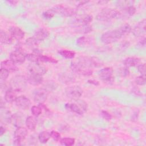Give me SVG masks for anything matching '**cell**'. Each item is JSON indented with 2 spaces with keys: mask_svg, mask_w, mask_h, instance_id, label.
Instances as JSON below:
<instances>
[{
  "mask_svg": "<svg viewBox=\"0 0 146 146\" xmlns=\"http://www.w3.org/2000/svg\"><path fill=\"white\" fill-rule=\"evenodd\" d=\"M146 79H145V75H140L135 79V83L140 86H143L145 84Z\"/></svg>",
  "mask_w": 146,
  "mask_h": 146,
  "instance_id": "39",
  "label": "cell"
},
{
  "mask_svg": "<svg viewBox=\"0 0 146 146\" xmlns=\"http://www.w3.org/2000/svg\"><path fill=\"white\" fill-rule=\"evenodd\" d=\"M66 96L72 100L79 99L83 94V90L78 86H72L67 87L65 90Z\"/></svg>",
  "mask_w": 146,
  "mask_h": 146,
  "instance_id": "7",
  "label": "cell"
},
{
  "mask_svg": "<svg viewBox=\"0 0 146 146\" xmlns=\"http://www.w3.org/2000/svg\"><path fill=\"white\" fill-rule=\"evenodd\" d=\"M10 59L15 63L20 64L23 63L26 60V55H25L21 50H16L10 53Z\"/></svg>",
  "mask_w": 146,
  "mask_h": 146,
  "instance_id": "13",
  "label": "cell"
},
{
  "mask_svg": "<svg viewBox=\"0 0 146 146\" xmlns=\"http://www.w3.org/2000/svg\"><path fill=\"white\" fill-rule=\"evenodd\" d=\"M49 32L47 29L40 28L35 32L34 37L40 42L46 39L49 36Z\"/></svg>",
  "mask_w": 146,
  "mask_h": 146,
  "instance_id": "20",
  "label": "cell"
},
{
  "mask_svg": "<svg viewBox=\"0 0 146 146\" xmlns=\"http://www.w3.org/2000/svg\"><path fill=\"white\" fill-rule=\"evenodd\" d=\"M54 13L63 17H72L76 13V10L71 7H67L63 5L55 6L51 8Z\"/></svg>",
  "mask_w": 146,
  "mask_h": 146,
  "instance_id": "5",
  "label": "cell"
},
{
  "mask_svg": "<svg viewBox=\"0 0 146 146\" xmlns=\"http://www.w3.org/2000/svg\"><path fill=\"white\" fill-rule=\"evenodd\" d=\"M39 42H38L34 36L30 37L26 40V45L31 48L36 47L39 44Z\"/></svg>",
  "mask_w": 146,
  "mask_h": 146,
  "instance_id": "34",
  "label": "cell"
},
{
  "mask_svg": "<svg viewBox=\"0 0 146 146\" xmlns=\"http://www.w3.org/2000/svg\"><path fill=\"white\" fill-rule=\"evenodd\" d=\"M34 102L38 104L43 103L47 99L48 91L45 88H39L34 90Z\"/></svg>",
  "mask_w": 146,
  "mask_h": 146,
  "instance_id": "9",
  "label": "cell"
},
{
  "mask_svg": "<svg viewBox=\"0 0 146 146\" xmlns=\"http://www.w3.org/2000/svg\"><path fill=\"white\" fill-rule=\"evenodd\" d=\"M118 10L112 8L103 9L97 15L96 19L100 21H108L117 17Z\"/></svg>",
  "mask_w": 146,
  "mask_h": 146,
  "instance_id": "3",
  "label": "cell"
},
{
  "mask_svg": "<svg viewBox=\"0 0 146 146\" xmlns=\"http://www.w3.org/2000/svg\"><path fill=\"white\" fill-rule=\"evenodd\" d=\"M9 75V71L1 68L0 71V78L1 80H6Z\"/></svg>",
  "mask_w": 146,
  "mask_h": 146,
  "instance_id": "38",
  "label": "cell"
},
{
  "mask_svg": "<svg viewBox=\"0 0 146 146\" xmlns=\"http://www.w3.org/2000/svg\"><path fill=\"white\" fill-rule=\"evenodd\" d=\"M25 124L29 129L31 131H34L35 129L36 125V119L34 116H29L26 119Z\"/></svg>",
  "mask_w": 146,
  "mask_h": 146,
  "instance_id": "28",
  "label": "cell"
},
{
  "mask_svg": "<svg viewBox=\"0 0 146 146\" xmlns=\"http://www.w3.org/2000/svg\"><path fill=\"white\" fill-rule=\"evenodd\" d=\"M27 82L33 86H38L40 84L43 80L42 75L30 73L27 76Z\"/></svg>",
  "mask_w": 146,
  "mask_h": 146,
  "instance_id": "18",
  "label": "cell"
},
{
  "mask_svg": "<svg viewBox=\"0 0 146 146\" xmlns=\"http://www.w3.org/2000/svg\"><path fill=\"white\" fill-rule=\"evenodd\" d=\"M28 134L27 129L23 127H18L17 128L14 132L15 139H17L21 141L23 140Z\"/></svg>",
  "mask_w": 146,
  "mask_h": 146,
  "instance_id": "22",
  "label": "cell"
},
{
  "mask_svg": "<svg viewBox=\"0 0 146 146\" xmlns=\"http://www.w3.org/2000/svg\"><path fill=\"white\" fill-rule=\"evenodd\" d=\"M93 19V17L91 15H86L80 17L75 19L73 23L76 26H82L88 25Z\"/></svg>",
  "mask_w": 146,
  "mask_h": 146,
  "instance_id": "17",
  "label": "cell"
},
{
  "mask_svg": "<svg viewBox=\"0 0 146 146\" xmlns=\"http://www.w3.org/2000/svg\"><path fill=\"white\" fill-rule=\"evenodd\" d=\"M71 68L73 72L79 75L88 76L92 74V70L91 68L87 67L77 61L71 63Z\"/></svg>",
  "mask_w": 146,
  "mask_h": 146,
  "instance_id": "4",
  "label": "cell"
},
{
  "mask_svg": "<svg viewBox=\"0 0 146 146\" xmlns=\"http://www.w3.org/2000/svg\"><path fill=\"white\" fill-rule=\"evenodd\" d=\"M17 92L11 88L10 87L8 88L5 94V99L6 102L7 103H13V102H15L17 96Z\"/></svg>",
  "mask_w": 146,
  "mask_h": 146,
  "instance_id": "24",
  "label": "cell"
},
{
  "mask_svg": "<svg viewBox=\"0 0 146 146\" xmlns=\"http://www.w3.org/2000/svg\"><path fill=\"white\" fill-rule=\"evenodd\" d=\"M145 19H143L135 27L133 34L136 36H143L145 34Z\"/></svg>",
  "mask_w": 146,
  "mask_h": 146,
  "instance_id": "15",
  "label": "cell"
},
{
  "mask_svg": "<svg viewBox=\"0 0 146 146\" xmlns=\"http://www.w3.org/2000/svg\"><path fill=\"white\" fill-rule=\"evenodd\" d=\"M9 32L14 39L17 40H22L25 36L24 31L17 26H11L9 29Z\"/></svg>",
  "mask_w": 146,
  "mask_h": 146,
  "instance_id": "14",
  "label": "cell"
},
{
  "mask_svg": "<svg viewBox=\"0 0 146 146\" xmlns=\"http://www.w3.org/2000/svg\"><path fill=\"white\" fill-rule=\"evenodd\" d=\"M6 129L5 127H4L2 125H1V128H0V135L1 136L3 135L6 132Z\"/></svg>",
  "mask_w": 146,
  "mask_h": 146,
  "instance_id": "47",
  "label": "cell"
},
{
  "mask_svg": "<svg viewBox=\"0 0 146 146\" xmlns=\"http://www.w3.org/2000/svg\"><path fill=\"white\" fill-rule=\"evenodd\" d=\"M95 82V81H94V80H88V82H89V83L94 84L95 85H98V83H95V82Z\"/></svg>",
  "mask_w": 146,
  "mask_h": 146,
  "instance_id": "48",
  "label": "cell"
},
{
  "mask_svg": "<svg viewBox=\"0 0 146 146\" xmlns=\"http://www.w3.org/2000/svg\"><path fill=\"white\" fill-rule=\"evenodd\" d=\"M23 121V116L21 113H15L13 115L11 123L13 125L17 127H21Z\"/></svg>",
  "mask_w": 146,
  "mask_h": 146,
  "instance_id": "27",
  "label": "cell"
},
{
  "mask_svg": "<svg viewBox=\"0 0 146 146\" xmlns=\"http://www.w3.org/2000/svg\"><path fill=\"white\" fill-rule=\"evenodd\" d=\"M51 137L50 132L47 131H43L41 132L38 135V140L42 143H46Z\"/></svg>",
  "mask_w": 146,
  "mask_h": 146,
  "instance_id": "29",
  "label": "cell"
},
{
  "mask_svg": "<svg viewBox=\"0 0 146 146\" xmlns=\"http://www.w3.org/2000/svg\"><path fill=\"white\" fill-rule=\"evenodd\" d=\"M120 31L118 29L108 31L104 33L101 36V40L105 44H110L115 42L122 37Z\"/></svg>",
  "mask_w": 146,
  "mask_h": 146,
  "instance_id": "2",
  "label": "cell"
},
{
  "mask_svg": "<svg viewBox=\"0 0 146 146\" xmlns=\"http://www.w3.org/2000/svg\"><path fill=\"white\" fill-rule=\"evenodd\" d=\"M51 137L55 141H59L60 139V133L55 131H52L50 132Z\"/></svg>",
  "mask_w": 146,
  "mask_h": 146,
  "instance_id": "41",
  "label": "cell"
},
{
  "mask_svg": "<svg viewBox=\"0 0 146 146\" xmlns=\"http://www.w3.org/2000/svg\"><path fill=\"white\" fill-rule=\"evenodd\" d=\"M137 70L142 75H145V64L144 63L139 64L137 65Z\"/></svg>",
  "mask_w": 146,
  "mask_h": 146,
  "instance_id": "44",
  "label": "cell"
},
{
  "mask_svg": "<svg viewBox=\"0 0 146 146\" xmlns=\"http://www.w3.org/2000/svg\"><path fill=\"white\" fill-rule=\"evenodd\" d=\"M59 79L61 80V82L64 83H68L70 82H74V78L72 75H71V74H68L66 73L61 74L60 75Z\"/></svg>",
  "mask_w": 146,
  "mask_h": 146,
  "instance_id": "32",
  "label": "cell"
},
{
  "mask_svg": "<svg viewBox=\"0 0 146 146\" xmlns=\"http://www.w3.org/2000/svg\"><path fill=\"white\" fill-rule=\"evenodd\" d=\"M100 79L104 83L111 84L113 83L114 78L113 77V69L111 67H106L101 69L98 73Z\"/></svg>",
  "mask_w": 146,
  "mask_h": 146,
  "instance_id": "8",
  "label": "cell"
},
{
  "mask_svg": "<svg viewBox=\"0 0 146 146\" xmlns=\"http://www.w3.org/2000/svg\"><path fill=\"white\" fill-rule=\"evenodd\" d=\"M100 115L104 119L106 120H110L112 118L111 114L106 111H102L100 112Z\"/></svg>",
  "mask_w": 146,
  "mask_h": 146,
  "instance_id": "43",
  "label": "cell"
},
{
  "mask_svg": "<svg viewBox=\"0 0 146 146\" xmlns=\"http://www.w3.org/2000/svg\"><path fill=\"white\" fill-rule=\"evenodd\" d=\"M13 38L10 33L1 30L0 32V41L2 43L5 44H10L13 43Z\"/></svg>",
  "mask_w": 146,
  "mask_h": 146,
  "instance_id": "25",
  "label": "cell"
},
{
  "mask_svg": "<svg viewBox=\"0 0 146 146\" xmlns=\"http://www.w3.org/2000/svg\"><path fill=\"white\" fill-rule=\"evenodd\" d=\"M139 46L141 47H145V37H143L139 42Z\"/></svg>",
  "mask_w": 146,
  "mask_h": 146,
  "instance_id": "45",
  "label": "cell"
},
{
  "mask_svg": "<svg viewBox=\"0 0 146 146\" xmlns=\"http://www.w3.org/2000/svg\"><path fill=\"white\" fill-rule=\"evenodd\" d=\"M77 62L91 68L92 67H100L102 65L101 61L97 58L93 57L80 56L78 58Z\"/></svg>",
  "mask_w": 146,
  "mask_h": 146,
  "instance_id": "6",
  "label": "cell"
},
{
  "mask_svg": "<svg viewBox=\"0 0 146 146\" xmlns=\"http://www.w3.org/2000/svg\"><path fill=\"white\" fill-rule=\"evenodd\" d=\"M136 12V8L133 5H129L128 7L122 9L121 11H118L117 17L121 19L128 18L132 16Z\"/></svg>",
  "mask_w": 146,
  "mask_h": 146,
  "instance_id": "12",
  "label": "cell"
},
{
  "mask_svg": "<svg viewBox=\"0 0 146 146\" xmlns=\"http://www.w3.org/2000/svg\"><path fill=\"white\" fill-rule=\"evenodd\" d=\"M93 42V39L90 36H82L76 40V44L80 47L90 46Z\"/></svg>",
  "mask_w": 146,
  "mask_h": 146,
  "instance_id": "19",
  "label": "cell"
},
{
  "mask_svg": "<svg viewBox=\"0 0 146 146\" xmlns=\"http://www.w3.org/2000/svg\"><path fill=\"white\" fill-rule=\"evenodd\" d=\"M27 82V80L24 76L16 75L10 81V88L17 92H22L25 89Z\"/></svg>",
  "mask_w": 146,
  "mask_h": 146,
  "instance_id": "1",
  "label": "cell"
},
{
  "mask_svg": "<svg viewBox=\"0 0 146 146\" xmlns=\"http://www.w3.org/2000/svg\"><path fill=\"white\" fill-rule=\"evenodd\" d=\"M40 62H50V63H56L58 62V61L51 57V56H48L47 55H40Z\"/></svg>",
  "mask_w": 146,
  "mask_h": 146,
  "instance_id": "37",
  "label": "cell"
},
{
  "mask_svg": "<svg viewBox=\"0 0 146 146\" xmlns=\"http://www.w3.org/2000/svg\"><path fill=\"white\" fill-rule=\"evenodd\" d=\"M119 74L121 76L126 77L129 75V71L128 67H122V68H120V69L119 70Z\"/></svg>",
  "mask_w": 146,
  "mask_h": 146,
  "instance_id": "42",
  "label": "cell"
},
{
  "mask_svg": "<svg viewBox=\"0 0 146 146\" xmlns=\"http://www.w3.org/2000/svg\"><path fill=\"white\" fill-rule=\"evenodd\" d=\"M77 27H78V29L76 30V31H77V33H79L86 34V33H90L91 31H92V26H91L90 25H88L79 26Z\"/></svg>",
  "mask_w": 146,
  "mask_h": 146,
  "instance_id": "35",
  "label": "cell"
},
{
  "mask_svg": "<svg viewBox=\"0 0 146 146\" xmlns=\"http://www.w3.org/2000/svg\"><path fill=\"white\" fill-rule=\"evenodd\" d=\"M140 62V59L139 58L136 57H128L124 59L123 63L125 67H130L137 66Z\"/></svg>",
  "mask_w": 146,
  "mask_h": 146,
  "instance_id": "26",
  "label": "cell"
},
{
  "mask_svg": "<svg viewBox=\"0 0 146 146\" xmlns=\"http://www.w3.org/2000/svg\"><path fill=\"white\" fill-rule=\"evenodd\" d=\"M16 106L23 110H26L29 108L31 106L30 100L25 96L22 95L17 98L15 101Z\"/></svg>",
  "mask_w": 146,
  "mask_h": 146,
  "instance_id": "11",
  "label": "cell"
},
{
  "mask_svg": "<svg viewBox=\"0 0 146 146\" xmlns=\"http://www.w3.org/2000/svg\"><path fill=\"white\" fill-rule=\"evenodd\" d=\"M54 14H55L54 12L51 9L48 10L46 11L45 12H44L43 13V16L46 19H51L54 16Z\"/></svg>",
  "mask_w": 146,
  "mask_h": 146,
  "instance_id": "40",
  "label": "cell"
},
{
  "mask_svg": "<svg viewBox=\"0 0 146 146\" xmlns=\"http://www.w3.org/2000/svg\"><path fill=\"white\" fill-rule=\"evenodd\" d=\"M65 108L67 111L82 115L84 113V111L76 103H67L65 105Z\"/></svg>",
  "mask_w": 146,
  "mask_h": 146,
  "instance_id": "23",
  "label": "cell"
},
{
  "mask_svg": "<svg viewBox=\"0 0 146 146\" xmlns=\"http://www.w3.org/2000/svg\"><path fill=\"white\" fill-rule=\"evenodd\" d=\"M28 70L30 73L35 74L43 76L47 72V68L40 63H31L28 66Z\"/></svg>",
  "mask_w": 146,
  "mask_h": 146,
  "instance_id": "10",
  "label": "cell"
},
{
  "mask_svg": "<svg viewBox=\"0 0 146 146\" xmlns=\"http://www.w3.org/2000/svg\"><path fill=\"white\" fill-rule=\"evenodd\" d=\"M9 5H16L18 3V1H15V0H10V1H6Z\"/></svg>",
  "mask_w": 146,
  "mask_h": 146,
  "instance_id": "46",
  "label": "cell"
},
{
  "mask_svg": "<svg viewBox=\"0 0 146 146\" xmlns=\"http://www.w3.org/2000/svg\"><path fill=\"white\" fill-rule=\"evenodd\" d=\"M59 54L63 57L67 59H72L74 58L75 55L74 51L68 50H60L59 51Z\"/></svg>",
  "mask_w": 146,
  "mask_h": 146,
  "instance_id": "31",
  "label": "cell"
},
{
  "mask_svg": "<svg viewBox=\"0 0 146 146\" xmlns=\"http://www.w3.org/2000/svg\"><path fill=\"white\" fill-rule=\"evenodd\" d=\"M118 29L120 31L122 36H124L129 34L132 30L131 26L127 23L122 25L118 28Z\"/></svg>",
  "mask_w": 146,
  "mask_h": 146,
  "instance_id": "30",
  "label": "cell"
},
{
  "mask_svg": "<svg viewBox=\"0 0 146 146\" xmlns=\"http://www.w3.org/2000/svg\"><path fill=\"white\" fill-rule=\"evenodd\" d=\"M1 67L7 71H16L18 70V67L15 65V63L13 62L11 59H7L3 60L1 63Z\"/></svg>",
  "mask_w": 146,
  "mask_h": 146,
  "instance_id": "21",
  "label": "cell"
},
{
  "mask_svg": "<svg viewBox=\"0 0 146 146\" xmlns=\"http://www.w3.org/2000/svg\"><path fill=\"white\" fill-rule=\"evenodd\" d=\"M1 113H0V119L1 123L3 124H8L11 123L12 116L13 115L11 113L10 111L4 108L1 109Z\"/></svg>",
  "mask_w": 146,
  "mask_h": 146,
  "instance_id": "16",
  "label": "cell"
},
{
  "mask_svg": "<svg viewBox=\"0 0 146 146\" xmlns=\"http://www.w3.org/2000/svg\"><path fill=\"white\" fill-rule=\"evenodd\" d=\"M31 111L32 114L34 116H39L42 112V108L41 107V106L40 105L39 106H34L31 107Z\"/></svg>",
  "mask_w": 146,
  "mask_h": 146,
  "instance_id": "36",
  "label": "cell"
},
{
  "mask_svg": "<svg viewBox=\"0 0 146 146\" xmlns=\"http://www.w3.org/2000/svg\"><path fill=\"white\" fill-rule=\"evenodd\" d=\"M60 143L65 146H71L75 144V140L74 139L71 137H64L62 139H60Z\"/></svg>",
  "mask_w": 146,
  "mask_h": 146,
  "instance_id": "33",
  "label": "cell"
}]
</instances>
